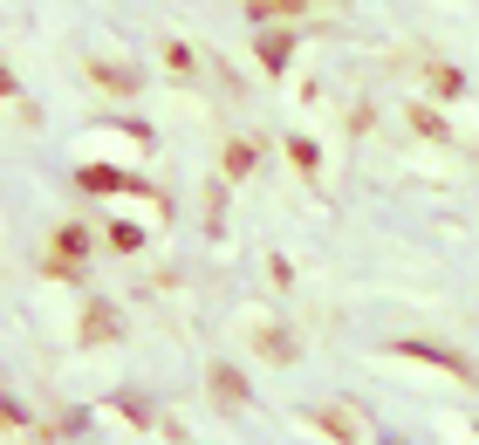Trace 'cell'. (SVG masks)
<instances>
[{
    "mask_svg": "<svg viewBox=\"0 0 479 445\" xmlns=\"http://www.w3.org/2000/svg\"><path fill=\"white\" fill-rule=\"evenodd\" d=\"M212 391H220V404H247V384H240V370H212Z\"/></svg>",
    "mask_w": 479,
    "mask_h": 445,
    "instance_id": "obj_1",
    "label": "cell"
},
{
    "mask_svg": "<svg viewBox=\"0 0 479 445\" xmlns=\"http://www.w3.org/2000/svg\"><path fill=\"white\" fill-rule=\"evenodd\" d=\"M322 432H336L343 445H356V418L350 411H322Z\"/></svg>",
    "mask_w": 479,
    "mask_h": 445,
    "instance_id": "obj_2",
    "label": "cell"
},
{
    "mask_svg": "<svg viewBox=\"0 0 479 445\" xmlns=\"http://www.w3.org/2000/svg\"><path fill=\"white\" fill-rule=\"evenodd\" d=\"M110 329H117V315H110V309H89V336L103 342V336H110Z\"/></svg>",
    "mask_w": 479,
    "mask_h": 445,
    "instance_id": "obj_3",
    "label": "cell"
},
{
    "mask_svg": "<svg viewBox=\"0 0 479 445\" xmlns=\"http://www.w3.org/2000/svg\"><path fill=\"white\" fill-rule=\"evenodd\" d=\"M0 89H14V76H7V69H0Z\"/></svg>",
    "mask_w": 479,
    "mask_h": 445,
    "instance_id": "obj_4",
    "label": "cell"
}]
</instances>
